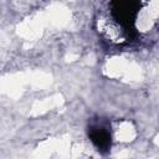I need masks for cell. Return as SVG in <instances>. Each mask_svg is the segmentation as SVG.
Returning <instances> with one entry per match:
<instances>
[{"label":"cell","instance_id":"cell-1","mask_svg":"<svg viewBox=\"0 0 159 159\" xmlns=\"http://www.w3.org/2000/svg\"><path fill=\"white\" fill-rule=\"evenodd\" d=\"M97 24H98V31L107 40L113 42H122L125 40V31L113 19H109L107 16H101Z\"/></svg>","mask_w":159,"mask_h":159},{"label":"cell","instance_id":"cell-2","mask_svg":"<svg viewBox=\"0 0 159 159\" xmlns=\"http://www.w3.org/2000/svg\"><path fill=\"white\" fill-rule=\"evenodd\" d=\"M91 137L92 140L101 148H104L109 144V134L103 128H93Z\"/></svg>","mask_w":159,"mask_h":159}]
</instances>
